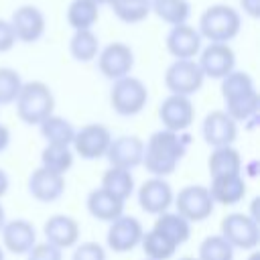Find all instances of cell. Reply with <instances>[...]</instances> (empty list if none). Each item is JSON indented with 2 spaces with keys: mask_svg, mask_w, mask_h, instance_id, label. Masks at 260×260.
Returning <instances> with one entry per match:
<instances>
[{
  "mask_svg": "<svg viewBox=\"0 0 260 260\" xmlns=\"http://www.w3.org/2000/svg\"><path fill=\"white\" fill-rule=\"evenodd\" d=\"M191 136L185 132H171V130H156L144 142L142 165L152 177H169L177 165L187 154V146Z\"/></svg>",
  "mask_w": 260,
  "mask_h": 260,
  "instance_id": "1",
  "label": "cell"
},
{
  "mask_svg": "<svg viewBox=\"0 0 260 260\" xmlns=\"http://www.w3.org/2000/svg\"><path fill=\"white\" fill-rule=\"evenodd\" d=\"M221 85V98L225 104V114L238 124V122H256L258 120V108H260V95L256 91L254 79L246 71L234 69L223 79H219Z\"/></svg>",
  "mask_w": 260,
  "mask_h": 260,
  "instance_id": "2",
  "label": "cell"
},
{
  "mask_svg": "<svg viewBox=\"0 0 260 260\" xmlns=\"http://www.w3.org/2000/svg\"><path fill=\"white\" fill-rule=\"evenodd\" d=\"M242 30V16L236 8L228 4H213L205 8L199 16L197 32L209 43H228L234 41Z\"/></svg>",
  "mask_w": 260,
  "mask_h": 260,
  "instance_id": "3",
  "label": "cell"
},
{
  "mask_svg": "<svg viewBox=\"0 0 260 260\" xmlns=\"http://www.w3.org/2000/svg\"><path fill=\"white\" fill-rule=\"evenodd\" d=\"M16 114L28 126H39L55 110V95L45 81H26L16 98Z\"/></svg>",
  "mask_w": 260,
  "mask_h": 260,
  "instance_id": "4",
  "label": "cell"
},
{
  "mask_svg": "<svg viewBox=\"0 0 260 260\" xmlns=\"http://www.w3.org/2000/svg\"><path fill=\"white\" fill-rule=\"evenodd\" d=\"M148 104V89L146 85L134 77V75H126L122 79L112 81V89H110V106L116 114L120 116H136L144 110V106Z\"/></svg>",
  "mask_w": 260,
  "mask_h": 260,
  "instance_id": "5",
  "label": "cell"
},
{
  "mask_svg": "<svg viewBox=\"0 0 260 260\" xmlns=\"http://www.w3.org/2000/svg\"><path fill=\"white\" fill-rule=\"evenodd\" d=\"M221 238L234 248V250H256L260 244V225L256 219H252L248 213H228L221 219Z\"/></svg>",
  "mask_w": 260,
  "mask_h": 260,
  "instance_id": "6",
  "label": "cell"
},
{
  "mask_svg": "<svg viewBox=\"0 0 260 260\" xmlns=\"http://www.w3.org/2000/svg\"><path fill=\"white\" fill-rule=\"evenodd\" d=\"M205 75L195 59H175L165 71V85L173 95L191 98L203 87Z\"/></svg>",
  "mask_w": 260,
  "mask_h": 260,
  "instance_id": "7",
  "label": "cell"
},
{
  "mask_svg": "<svg viewBox=\"0 0 260 260\" xmlns=\"http://www.w3.org/2000/svg\"><path fill=\"white\" fill-rule=\"evenodd\" d=\"M173 205L181 217H185L189 223H199L205 221L213 213V199L203 185H187L183 187L175 197Z\"/></svg>",
  "mask_w": 260,
  "mask_h": 260,
  "instance_id": "8",
  "label": "cell"
},
{
  "mask_svg": "<svg viewBox=\"0 0 260 260\" xmlns=\"http://www.w3.org/2000/svg\"><path fill=\"white\" fill-rule=\"evenodd\" d=\"M110 142H112L110 128L93 122V124H85L79 130H75L71 150H73V154L81 156L83 160H98V158L106 156Z\"/></svg>",
  "mask_w": 260,
  "mask_h": 260,
  "instance_id": "9",
  "label": "cell"
},
{
  "mask_svg": "<svg viewBox=\"0 0 260 260\" xmlns=\"http://www.w3.org/2000/svg\"><path fill=\"white\" fill-rule=\"evenodd\" d=\"M95 59H98L100 73L110 81H116V79H122V77L130 75L132 67H134L132 49L126 43H120V41H114V43L106 45L104 49H100Z\"/></svg>",
  "mask_w": 260,
  "mask_h": 260,
  "instance_id": "10",
  "label": "cell"
},
{
  "mask_svg": "<svg viewBox=\"0 0 260 260\" xmlns=\"http://www.w3.org/2000/svg\"><path fill=\"white\" fill-rule=\"evenodd\" d=\"M197 57L201 73L211 79H223L236 69V53L228 43H209L207 47H201Z\"/></svg>",
  "mask_w": 260,
  "mask_h": 260,
  "instance_id": "11",
  "label": "cell"
},
{
  "mask_svg": "<svg viewBox=\"0 0 260 260\" xmlns=\"http://www.w3.org/2000/svg\"><path fill=\"white\" fill-rule=\"evenodd\" d=\"M144 228L142 223L132 217V215H120L114 221H110L108 234H106V244L112 252L116 254H126L130 250H134L136 246H140Z\"/></svg>",
  "mask_w": 260,
  "mask_h": 260,
  "instance_id": "12",
  "label": "cell"
},
{
  "mask_svg": "<svg viewBox=\"0 0 260 260\" xmlns=\"http://www.w3.org/2000/svg\"><path fill=\"white\" fill-rule=\"evenodd\" d=\"M158 118H160L165 130L185 132L195 120V106H193L191 98L169 93L158 106Z\"/></svg>",
  "mask_w": 260,
  "mask_h": 260,
  "instance_id": "13",
  "label": "cell"
},
{
  "mask_svg": "<svg viewBox=\"0 0 260 260\" xmlns=\"http://www.w3.org/2000/svg\"><path fill=\"white\" fill-rule=\"evenodd\" d=\"M142 152H144L142 138H138L134 134H122L118 138H112L106 158H108L110 167L132 171L138 165H142Z\"/></svg>",
  "mask_w": 260,
  "mask_h": 260,
  "instance_id": "14",
  "label": "cell"
},
{
  "mask_svg": "<svg viewBox=\"0 0 260 260\" xmlns=\"http://www.w3.org/2000/svg\"><path fill=\"white\" fill-rule=\"evenodd\" d=\"M173 197H175V193H173L169 181H165L162 177H150L138 189L140 209L150 215H160V213L169 211V207L173 205Z\"/></svg>",
  "mask_w": 260,
  "mask_h": 260,
  "instance_id": "15",
  "label": "cell"
},
{
  "mask_svg": "<svg viewBox=\"0 0 260 260\" xmlns=\"http://www.w3.org/2000/svg\"><path fill=\"white\" fill-rule=\"evenodd\" d=\"M8 22L14 30L16 41L20 43H37L45 35V28H47L45 14L37 6H30V4L16 8Z\"/></svg>",
  "mask_w": 260,
  "mask_h": 260,
  "instance_id": "16",
  "label": "cell"
},
{
  "mask_svg": "<svg viewBox=\"0 0 260 260\" xmlns=\"http://www.w3.org/2000/svg\"><path fill=\"white\" fill-rule=\"evenodd\" d=\"M201 134H203V140L213 148L232 146L238 136V124L223 110H213L203 118Z\"/></svg>",
  "mask_w": 260,
  "mask_h": 260,
  "instance_id": "17",
  "label": "cell"
},
{
  "mask_svg": "<svg viewBox=\"0 0 260 260\" xmlns=\"http://www.w3.org/2000/svg\"><path fill=\"white\" fill-rule=\"evenodd\" d=\"M167 51L175 59H195L203 47V39L191 24H177L171 26L165 39Z\"/></svg>",
  "mask_w": 260,
  "mask_h": 260,
  "instance_id": "18",
  "label": "cell"
},
{
  "mask_svg": "<svg viewBox=\"0 0 260 260\" xmlns=\"http://www.w3.org/2000/svg\"><path fill=\"white\" fill-rule=\"evenodd\" d=\"M43 236H45L47 244H51L63 252L65 248H73L79 242V223L71 215L55 213L45 221Z\"/></svg>",
  "mask_w": 260,
  "mask_h": 260,
  "instance_id": "19",
  "label": "cell"
},
{
  "mask_svg": "<svg viewBox=\"0 0 260 260\" xmlns=\"http://www.w3.org/2000/svg\"><path fill=\"white\" fill-rule=\"evenodd\" d=\"M28 193L41 203H53L65 193V177L39 167L28 175Z\"/></svg>",
  "mask_w": 260,
  "mask_h": 260,
  "instance_id": "20",
  "label": "cell"
},
{
  "mask_svg": "<svg viewBox=\"0 0 260 260\" xmlns=\"http://www.w3.org/2000/svg\"><path fill=\"white\" fill-rule=\"evenodd\" d=\"M2 244L12 254H28L37 244V230L28 219L16 217L4 223L2 228Z\"/></svg>",
  "mask_w": 260,
  "mask_h": 260,
  "instance_id": "21",
  "label": "cell"
},
{
  "mask_svg": "<svg viewBox=\"0 0 260 260\" xmlns=\"http://www.w3.org/2000/svg\"><path fill=\"white\" fill-rule=\"evenodd\" d=\"M213 203L219 205H236L246 197V181L242 173L234 175H217L211 177V185L207 187Z\"/></svg>",
  "mask_w": 260,
  "mask_h": 260,
  "instance_id": "22",
  "label": "cell"
},
{
  "mask_svg": "<svg viewBox=\"0 0 260 260\" xmlns=\"http://www.w3.org/2000/svg\"><path fill=\"white\" fill-rule=\"evenodd\" d=\"M85 205H87V211L91 217H95L100 221H108V223L124 213V201L114 197L112 193H108L102 187H95L89 191Z\"/></svg>",
  "mask_w": 260,
  "mask_h": 260,
  "instance_id": "23",
  "label": "cell"
},
{
  "mask_svg": "<svg viewBox=\"0 0 260 260\" xmlns=\"http://www.w3.org/2000/svg\"><path fill=\"white\" fill-rule=\"evenodd\" d=\"M152 230L167 236L177 248L183 246L191 236V223L185 217H181L177 211H165V213L156 215Z\"/></svg>",
  "mask_w": 260,
  "mask_h": 260,
  "instance_id": "24",
  "label": "cell"
},
{
  "mask_svg": "<svg viewBox=\"0 0 260 260\" xmlns=\"http://www.w3.org/2000/svg\"><path fill=\"white\" fill-rule=\"evenodd\" d=\"M207 171L209 177L242 173V156L234 146H217L207 158Z\"/></svg>",
  "mask_w": 260,
  "mask_h": 260,
  "instance_id": "25",
  "label": "cell"
},
{
  "mask_svg": "<svg viewBox=\"0 0 260 260\" xmlns=\"http://www.w3.org/2000/svg\"><path fill=\"white\" fill-rule=\"evenodd\" d=\"M41 136L47 140V144H63V146H71L73 136H75V128L73 124L57 114H51L49 118H45L39 124Z\"/></svg>",
  "mask_w": 260,
  "mask_h": 260,
  "instance_id": "26",
  "label": "cell"
},
{
  "mask_svg": "<svg viewBox=\"0 0 260 260\" xmlns=\"http://www.w3.org/2000/svg\"><path fill=\"white\" fill-rule=\"evenodd\" d=\"M150 12H154L162 22L177 26L187 24L191 16V4L187 0H150Z\"/></svg>",
  "mask_w": 260,
  "mask_h": 260,
  "instance_id": "27",
  "label": "cell"
},
{
  "mask_svg": "<svg viewBox=\"0 0 260 260\" xmlns=\"http://www.w3.org/2000/svg\"><path fill=\"white\" fill-rule=\"evenodd\" d=\"M102 189H106L108 193H112L114 197L126 201L132 193H134V175L132 171L126 169H118V167H110L104 175H102Z\"/></svg>",
  "mask_w": 260,
  "mask_h": 260,
  "instance_id": "28",
  "label": "cell"
},
{
  "mask_svg": "<svg viewBox=\"0 0 260 260\" xmlns=\"http://www.w3.org/2000/svg\"><path fill=\"white\" fill-rule=\"evenodd\" d=\"M100 18V6L93 0H73L67 8V22L73 30H91Z\"/></svg>",
  "mask_w": 260,
  "mask_h": 260,
  "instance_id": "29",
  "label": "cell"
},
{
  "mask_svg": "<svg viewBox=\"0 0 260 260\" xmlns=\"http://www.w3.org/2000/svg\"><path fill=\"white\" fill-rule=\"evenodd\" d=\"M73 150L71 146H63V144H47L41 152V167L51 171V173H57V175H63L73 167Z\"/></svg>",
  "mask_w": 260,
  "mask_h": 260,
  "instance_id": "30",
  "label": "cell"
},
{
  "mask_svg": "<svg viewBox=\"0 0 260 260\" xmlns=\"http://www.w3.org/2000/svg\"><path fill=\"white\" fill-rule=\"evenodd\" d=\"M69 53L77 63H89L100 53V39L93 30H75L69 41Z\"/></svg>",
  "mask_w": 260,
  "mask_h": 260,
  "instance_id": "31",
  "label": "cell"
},
{
  "mask_svg": "<svg viewBox=\"0 0 260 260\" xmlns=\"http://www.w3.org/2000/svg\"><path fill=\"white\" fill-rule=\"evenodd\" d=\"M140 246H142V252L148 260H169L177 252V246L156 230L144 232Z\"/></svg>",
  "mask_w": 260,
  "mask_h": 260,
  "instance_id": "32",
  "label": "cell"
},
{
  "mask_svg": "<svg viewBox=\"0 0 260 260\" xmlns=\"http://www.w3.org/2000/svg\"><path fill=\"white\" fill-rule=\"evenodd\" d=\"M112 12L126 24H138L150 14V0H110Z\"/></svg>",
  "mask_w": 260,
  "mask_h": 260,
  "instance_id": "33",
  "label": "cell"
},
{
  "mask_svg": "<svg viewBox=\"0 0 260 260\" xmlns=\"http://www.w3.org/2000/svg\"><path fill=\"white\" fill-rule=\"evenodd\" d=\"M197 252V260H234V248L219 234L203 238Z\"/></svg>",
  "mask_w": 260,
  "mask_h": 260,
  "instance_id": "34",
  "label": "cell"
},
{
  "mask_svg": "<svg viewBox=\"0 0 260 260\" xmlns=\"http://www.w3.org/2000/svg\"><path fill=\"white\" fill-rule=\"evenodd\" d=\"M22 77L16 69L12 67H0V106L14 104L20 87H22Z\"/></svg>",
  "mask_w": 260,
  "mask_h": 260,
  "instance_id": "35",
  "label": "cell"
},
{
  "mask_svg": "<svg viewBox=\"0 0 260 260\" xmlns=\"http://www.w3.org/2000/svg\"><path fill=\"white\" fill-rule=\"evenodd\" d=\"M71 260H106V250L98 242H81L75 244Z\"/></svg>",
  "mask_w": 260,
  "mask_h": 260,
  "instance_id": "36",
  "label": "cell"
},
{
  "mask_svg": "<svg viewBox=\"0 0 260 260\" xmlns=\"http://www.w3.org/2000/svg\"><path fill=\"white\" fill-rule=\"evenodd\" d=\"M26 260H63V252L47 242H37L26 254Z\"/></svg>",
  "mask_w": 260,
  "mask_h": 260,
  "instance_id": "37",
  "label": "cell"
},
{
  "mask_svg": "<svg viewBox=\"0 0 260 260\" xmlns=\"http://www.w3.org/2000/svg\"><path fill=\"white\" fill-rule=\"evenodd\" d=\"M14 45H16V37H14L10 22L0 18V53H8Z\"/></svg>",
  "mask_w": 260,
  "mask_h": 260,
  "instance_id": "38",
  "label": "cell"
},
{
  "mask_svg": "<svg viewBox=\"0 0 260 260\" xmlns=\"http://www.w3.org/2000/svg\"><path fill=\"white\" fill-rule=\"evenodd\" d=\"M240 6L244 10V14H248L250 18L260 16V0H240Z\"/></svg>",
  "mask_w": 260,
  "mask_h": 260,
  "instance_id": "39",
  "label": "cell"
},
{
  "mask_svg": "<svg viewBox=\"0 0 260 260\" xmlns=\"http://www.w3.org/2000/svg\"><path fill=\"white\" fill-rule=\"evenodd\" d=\"M8 144H10V130L4 124H0V152L6 150Z\"/></svg>",
  "mask_w": 260,
  "mask_h": 260,
  "instance_id": "40",
  "label": "cell"
},
{
  "mask_svg": "<svg viewBox=\"0 0 260 260\" xmlns=\"http://www.w3.org/2000/svg\"><path fill=\"white\" fill-rule=\"evenodd\" d=\"M8 187H10V179H8L6 171H4V169H0V199H2L4 195H6Z\"/></svg>",
  "mask_w": 260,
  "mask_h": 260,
  "instance_id": "41",
  "label": "cell"
},
{
  "mask_svg": "<svg viewBox=\"0 0 260 260\" xmlns=\"http://www.w3.org/2000/svg\"><path fill=\"white\" fill-rule=\"evenodd\" d=\"M4 223H6V211H4V207H2V203H0V232H2Z\"/></svg>",
  "mask_w": 260,
  "mask_h": 260,
  "instance_id": "42",
  "label": "cell"
},
{
  "mask_svg": "<svg viewBox=\"0 0 260 260\" xmlns=\"http://www.w3.org/2000/svg\"><path fill=\"white\" fill-rule=\"evenodd\" d=\"M246 260H260V252H256V250H252V252H250V256H248Z\"/></svg>",
  "mask_w": 260,
  "mask_h": 260,
  "instance_id": "43",
  "label": "cell"
},
{
  "mask_svg": "<svg viewBox=\"0 0 260 260\" xmlns=\"http://www.w3.org/2000/svg\"><path fill=\"white\" fill-rule=\"evenodd\" d=\"M98 6H102V4H110V0H93Z\"/></svg>",
  "mask_w": 260,
  "mask_h": 260,
  "instance_id": "44",
  "label": "cell"
},
{
  "mask_svg": "<svg viewBox=\"0 0 260 260\" xmlns=\"http://www.w3.org/2000/svg\"><path fill=\"white\" fill-rule=\"evenodd\" d=\"M179 260H197L195 256H183V258H179Z\"/></svg>",
  "mask_w": 260,
  "mask_h": 260,
  "instance_id": "45",
  "label": "cell"
},
{
  "mask_svg": "<svg viewBox=\"0 0 260 260\" xmlns=\"http://www.w3.org/2000/svg\"><path fill=\"white\" fill-rule=\"evenodd\" d=\"M0 260H4V250H2V246H0Z\"/></svg>",
  "mask_w": 260,
  "mask_h": 260,
  "instance_id": "46",
  "label": "cell"
},
{
  "mask_svg": "<svg viewBox=\"0 0 260 260\" xmlns=\"http://www.w3.org/2000/svg\"><path fill=\"white\" fill-rule=\"evenodd\" d=\"M144 260H148V258H144Z\"/></svg>",
  "mask_w": 260,
  "mask_h": 260,
  "instance_id": "47",
  "label": "cell"
}]
</instances>
